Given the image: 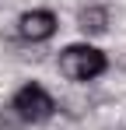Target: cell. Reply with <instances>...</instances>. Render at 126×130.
<instances>
[{
	"label": "cell",
	"mask_w": 126,
	"mask_h": 130,
	"mask_svg": "<svg viewBox=\"0 0 126 130\" xmlns=\"http://www.w3.org/2000/svg\"><path fill=\"white\" fill-rule=\"evenodd\" d=\"M105 53L95 46H67L60 53V74L70 81H95L98 74H105Z\"/></svg>",
	"instance_id": "obj_1"
},
{
	"label": "cell",
	"mask_w": 126,
	"mask_h": 130,
	"mask_svg": "<svg viewBox=\"0 0 126 130\" xmlns=\"http://www.w3.org/2000/svg\"><path fill=\"white\" fill-rule=\"evenodd\" d=\"M53 95L46 91L42 85H25L18 88V95H14V112H18L25 123H42V120H49L53 116Z\"/></svg>",
	"instance_id": "obj_2"
},
{
	"label": "cell",
	"mask_w": 126,
	"mask_h": 130,
	"mask_svg": "<svg viewBox=\"0 0 126 130\" xmlns=\"http://www.w3.org/2000/svg\"><path fill=\"white\" fill-rule=\"evenodd\" d=\"M18 32L32 42H46L56 32V14L53 11H28V14L18 18Z\"/></svg>",
	"instance_id": "obj_3"
},
{
	"label": "cell",
	"mask_w": 126,
	"mask_h": 130,
	"mask_svg": "<svg viewBox=\"0 0 126 130\" xmlns=\"http://www.w3.org/2000/svg\"><path fill=\"white\" fill-rule=\"evenodd\" d=\"M81 28H84V32H105V11H102V7L81 11Z\"/></svg>",
	"instance_id": "obj_4"
}]
</instances>
